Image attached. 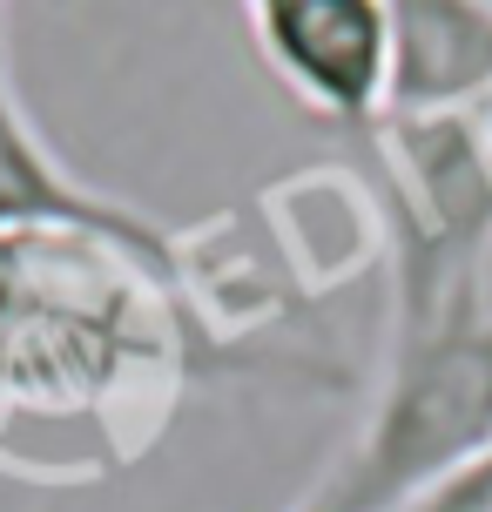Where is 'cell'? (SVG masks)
Wrapping results in <instances>:
<instances>
[{
  "mask_svg": "<svg viewBox=\"0 0 492 512\" xmlns=\"http://www.w3.org/2000/svg\"><path fill=\"white\" fill-rule=\"evenodd\" d=\"M182 371L169 270L81 230L0 236V472L88 486L135 465Z\"/></svg>",
  "mask_w": 492,
  "mask_h": 512,
  "instance_id": "1",
  "label": "cell"
},
{
  "mask_svg": "<svg viewBox=\"0 0 492 512\" xmlns=\"http://www.w3.org/2000/svg\"><path fill=\"white\" fill-rule=\"evenodd\" d=\"M391 230V331L486 304L492 277V102L391 108L358 135Z\"/></svg>",
  "mask_w": 492,
  "mask_h": 512,
  "instance_id": "2",
  "label": "cell"
},
{
  "mask_svg": "<svg viewBox=\"0 0 492 512\" xmlns=\"http://www.w3.org/2000/svg\"><path fill=\"white\" fill-rule=\"evenodd\" d=\"M492 445V304L405 324L351 452L324 479L331 512H398L439 472Z\"/></svg>",
  "mask_w": 492,
  "mask_h": 512,
  "instance_id": "3",
  "label": "cell"
},
{
  "mask_svg": "<svg viewBox=\"0 0 492 512\" xmlns=\"http://www.w3.org/2000/svg\"><path fill=\"white\" fill-rule=\"evenodd\" d=\"M7 230H81L169 270V230L149 223L135 203H115L81 176H68V162L41 142V128L27 122L21 95H14L7 41H0V236Z\"/></svg>",
  "mask_w": 492,
  "mask_h": 512,
  "instance_id": "6",
  "label": "cell"
},
{
  "mask_svg": "<svg viewBox=\"0 0 492 512\" xmlns=\"http://www.w3.org/2000/svg\"><path fill=\"white\" fill-rule=\"evenodd\" d=\"M479 7H486V14H492V0H479Z\"/></svg>",
  "mask_w": 492,
  "mask_h": 512,
  "instance_id": "9",
  "label": "cell"
},
{
  "mask_svg": "<svg viewBox=\"0 0 492 512\" xmlns=\"http://www.w3.org/2000/svg\"><path fill=\"white\" fill-rule=\"evenodd\" d=\"M290 512H331V506H324V492H311L304 506H290Z\"/></svg>",
  "mask_w": 492,
  "mask_h": 512,
  "instance_id": "8",
  "label": "cell"
},
{
  "mask_svg": "<svg viewBox=\"0 0 492 512\" xmlns=\"http://www.w3.org/2000/svg\"><path fill=\"white\" fill-rule=\"evenodd\" d=\"M398 512H492V445L439 472L425 492H412Z\"/></svg>",
  "mask_w": 492,
  "mask_h": 512,
  "instance_id": "7",
  "label": "cell"
},
{
  "mask_svg": "<svg viewBox=\"0 0 492 512\" xmlns=\"http://www.w3.org/2000/svg\"><path fill=\"white\" fill-rule=\"evenodd\" d=\"M263 68L317 122L364 135L391 115V14L385 0H236Z\"/></svg>",
  "mask_w": 492,
  "mask_h": 512,
  "instance_id": "4",
  "label": "cell"
},
{
  "mask_svg": "<svg viewBox=\"0 0 492 512\" xmlns=\"http://www.w3.org/2000/svg\"><path fill=\"white\" fill-rule=\"evenodd\" d=\"M257 230L270 243V256L284 263L290 290L317 304L344 283L391 270V230H385V203L364 169L344 162H317V169H290L257 196Z\"/></svg>",
  "mask_w": 492,
  "mask_h": 512,
  "instance_id": "5",
  "label": "cell"
}]
</instances>
